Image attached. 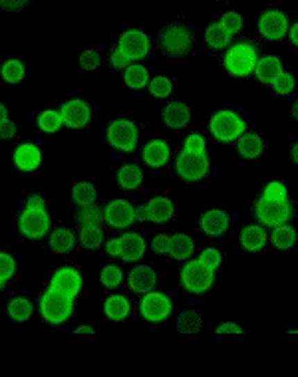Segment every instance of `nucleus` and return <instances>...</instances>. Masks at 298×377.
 I'll list each match as a JSON object with an SVG mask.
<instances>
[{"label":"nucleus","mask_w":298,"mask_h":377,"mask_svg":"<svg viewBox=\"0 0 298 377\" xmlns=\"http://www.w3.org/2000/svg\"><path fill=\"white\" fill-rule=\"evenodd\" d=\"M223 64L227 72L235 77L251 75L258 64V44H253L251 40H240L237 44L229 46Z\"/></svg>","instance_id":"f257e3e1"},{"label":"nucleus","mask_w":298,"mask_h":377,"mask_svg":"<svg viewBox=\"0 0 298 377\" xmlns=\"http://www.w3.org/2000/svg\"><path fill=\"white\" fill-rule=\"evenodd\" d=\"M74 314V298L60 292L56 288H48L40 298V316L50 324H64Z\"/></svg>","instance_id":"f03ea898"},{"label":"nucleus","mask_w":298,"mask_h":377,"mask_svg":"<svg viewBox=\"0 0 298 377\" xmlns=\"http://www.w3.org/2000/svg\"><path fill=\"white\" fill-rule=\"evenodd\" d=\"M181 286L185 292L191 294H203L215 282V268L207 266L203 260H187L179 274Z\"/></svg>","instance_id":"7ed1b4c3"},{"label":"nucleus","mask_w":298,"mask_h":377,"mask_svg":"<svg viewBox=\"0 0 298 377\" xmlns=\"http://www.w3.org/2000/svg\"><path fill=\"white\" fill-rule=\"evenodd\" d=\"M157 44L171 58H183L191 52L193 32L183 24H169L157 36Z\"/></svg>","instance_id":"20e7f679"},{"label":"nucleus","mask_w":298,"mask_h":377,"mask_svg":"<svg viewBox=\"0 0 298 377\" xmlns=\"http://www.w3.org/2000/svg\"><path fill=\"white\" fill-rule=\"evenodd\" d=\"M209 129H211V136L215 137L217 141L233 143L247 131V125H245V121L238 113L231 111V109H221L211 118Z\"/></svg>","instance_id":"39448f33"},{"label":"nucleus","mask_w":298,"mask_h":377,"mask_svg":"<svg viewBox=\"0 0 298 377\" xmlns=\"http://www.w3.org/2000/svg\"><path fill=\"white\" fill-rule=\"evenodd\" d=\"M146 239L139 235V232H123L116 239L105 244V252L112 258H119V260H125V262H135L146 255Z\"/></svg>","instance_id":"423d86ee"},{"label":"nucleus","mask_w":298,"mask_h":377,"mask_svg":"<svg viewBox=\"0 0 298 377\" xmlns=\"http://www.w3.org/2000/svg\"><path fill=\"white\" fill-rule=\"evenodd\" d=\"M105 139L114 149L123 151V153H132L139 143V129L134 121L116 120L109 123Z\"/></svg>","instance_id":"0eeeda50"},{"label":"nucleus","mask_w":298,"mask_h":377,"mask_svg":"<svg viewBox=\"0 0 298 377\" xmlns=\"http://www.w3.org/2000/svg\"><path fill=\"white\" fill-rule=\"evenodd\" d=\"M175 171L183 181H201L209 173V155L183 149L175 161Z\"/></svg>","instance_id":"6e6552de"},{"label":"nucleus","mask_w":298,"mask_h":377,"mask_svg":"<svg viewBox=\"0 0 298 377\" xmlns=\"http://www.w3.org/2000/svg\"><path fill=\"white\" fill-rule=\"evenodd\" d=\"M254 217H256L258 223L274 228V226H281L290 221V217H292V205H290V201L277 203V201L258 199L254 203Z\"/></svg>","instance_id":"1a4fd4ad"},{"label":"nucleus","mask_w":298,"mask_h":377,"mask_svg":"<svg viewBox=\"0 0 298 377\" xmlns=\"http://www.w3.org/2000/svg\"><path fill=\"white\" fill-rule=\"evenodd\" d=\"M50 214L46 209H26L18 217V228L30 241H40L50 232Z\"/></svg>","instance_id":"9d476101"},{"label":"nucleus","mask_w":298,"mask_h":377,"mask_svg":"<svg viewBox=\"0 0 298 377\" xmlns=\"http://www.w3.org/2000/svg\"><path fill=\"white\" fill-rule=\"evenodd\" d=\"M173 312V302L164 292L151 290L139 300V314L148 322H165Z\"/></svg>","instance_id":"9b49d317"},{"label":"nucleus","mask_w":298,"mask_h":377,"mask_svg":"<svg viewBox=\"0 0 298 377\" xmlns=\"http://www.w3.org/2000/svg\"><path fill=\"white\" fill-rule=\"evenodd\" d=\"M137 209L132 203L123 201V199H116L112 201L104 209V223L114 230H123L137 223Z\"/></svg>","instance_id":"f8f14e48"},{"label":"nucleus","mask_w":298,"mask_h":377,"mask_svg":"<svg viewBox=\"0 0 298 377\" xmlns=\"http://www.w3.org/2000/svg\"><path fill=\"white\" fill-rule=\"evenodd\" d=\"M173 214H175V205L169 196H153L149 203L137 209V219L141 223L164 225L173 219Z\"/></svg>","instance_id":"ddd939ff"},{"label":"nucleus","mask_w":298,"mask_h":377,"mask_svg":"<svg viewBox=\"0 0 298 377\" xmlns=\"http://www.w3.org/2000/svg\"><path fill=\"white\" fill-rule=\"evenodd\" d=\"M118 48L128 56L130 62H139L143 60L151 50V40L146 32L132 28V30H125L118 40Z\"/></svg>","instance_id":"4468645a"},{"label":"nucleus","mask_w":298,"mask_h":377,"mask_svg":"<svg viewBox=\"0 0 298 377\" xmlns=\"http://www.w3.org/2000/svg\"><path fill=\"white\" fill-rule=\"evenodd\" d=\"M258 32L270 42L283 40L288 34V16L284 15L283 10L268 8L258 18Z\"/></svg>","instance_id":"2eb2a0df"},{"label":"nucleus","mask_w":298,"mask_h":377,"mask_svg":"<svg viewBox=\"0 0 298 377\" xmlns=\"http://www.w3.org/2000/svg\"><path fill=\"white\" fill-rule=\"evenodd\" d=\"M60 111L64 116V123L72 129L86 127L91 120V109H89L88 102H84V100H70L60 107Z\"/></svg>","instance_id":"dca6fc26"},{"label":"nucleus","mask_w":298,"mask_h":377,"mask_svg":"<svg viewBox=\"0 0 298 377\" xmlns=\"http://www.w3.org/2000/svg\"><path fill=\"white\" fill-rule=\"evenodd\" d=\"M50 286L76 298L80 294V290H82V274L72 266H62V268L54 272V276L50 280Z\"/></svg>","instance_id":"f3484780"},{"label":"nucleus","mask_w":298,"mask_h":377,"mask_svg":"<svg viewBox=\"0 0 298 377\" xmlns=\"http://www.w3.org/2000/svg\"><path fill=\"white\" fill-rule=\"evenodd\" d=\"M141 157H143L146 165L151 167V169H161L169 163L171 149L164 139H153V141L146 143V147L141 151Z\"/></svg>","instance_id":"a211bd4d"},{"label":"nucleus","mask_w":298,"mask_h":377,"mask_svg":"<svg viewBox=\"0 0 298 377\" xmlns=\"http://www.w3.org/2000/svg\"><path fill=\"white\" fill-rule=\"evenodd\" d=\"M42 163V151L34 143H22L18 145L15 151V165L24 171V173H32L36 171Z\"/></svg>","instance_id":"6ab92c4d"},{"label":"nucleus","mask_w":298,"mask_h":377,"mask_svg":"<svg viewBox=\"0 0 298 377\" xmlns=\"http://www.w3.org/2000/svg\"><path fill=\"white\" fill-rule=\"evenodd\" d=\"M268 239H270V237L267 235L265 226L261 225H249L240 230V244H243V248L249 250V252H258V250H263L268 244Z\"/></svg>","instance_id":"aec40b11"},{"label":"nucleus","mask_w":298,"mask_h":377,"mask_svg":"<svg viewBox=\"0 0 298 377\" xmlns=\"http://www.w3.org/2000/svg\"><path fill=\"white\" fill-rule=\"evenodd\" d=\"M128 282H130V288L137 294H148L157 284V276L149 266H137V268L130 272Z\"/></svg>","instance_id":"412c9836"},{"label":"nucleus","mask_w":298,"mask_h":377,"mask_svg":"<svg viewBox=\"0 0 298 377\" xmlns=\"http://www.w3.org/2000/svg\"><path fill=\"white\" fill-rule=\"evenodd\" d=\"M229 228V217L227 212L219 211V209H211V211L203 212L201 217V230L209 235V237H219Z\"/></svg>","instance_id":"4be33fe9"},{"label":"nucleus","mask_w":298,"mask_h":377,"mask_svg":"<svg viewBox=\"0 0 298 377\" xmlns=\"http://www.w3.org/2000/svg\"><path fill=\"white\" fill-rule=\"evenodd\" d=\"M283 62L279 60L277 56H261L258 58V64H256V70H254V74L256 77L263 82V84H274V80L279 77V75L283 74Z\"/></svg>","instance_id":"5701e85b"},{"label":"nucleus","mask_w":298,"mask_h":377,"mask_svg":"<svg viewBox=\"0 0 298 377\" xmlns=\"http://www.w3.org/2000/svg\"><path fill=\"white\" fill-rule=\"evenodd\" d=\"M189 120H191V111L183 102H171L164 109V121L167 127L181 129V127H185L189 123Z\"/></svg>","instance_id":"b1692460"},{"label":"nucleus","mask_w":298,"mask_h":377,"mask_svg":"<svg viewBox=\"0 0 298 377\" xmlns=\"http://www.w3.org/2000/svg\"><path fill=\"white\" fill-rule=\"evenodd\" d=\"M118 185L123 191H137L143 185V169L135 163L119 167Z\"/></svg>","instance_id":"393cba45"},{"label":"nucleus","mask_w":298,"mask_h":377,"mask_svg":"<svg viewBox=\"0 0 298 377\" xmlns=\"http://www.w3.org/2000/svg\"><path fill=\"white\" fill-rule=\"evenodd\" d=\"M130 312H132V304L130 300L125 298V296H121V294H112L104 304V314L112 322H121V320H125V318L130 316Z\"/></svg>","instance_id":"a878e982"},{"label":"nucleus","mask_w":298,"mask_h":377,"mask_svg":"<svg viewBox=\"0 0 298 377\" xmlns=\"http://www.w3.org/2000/svg\"><path fill=\"white\" fill-rule=\"evenodd\" d=\"M195 250V242L189 235L177 232L171 235V246H169V257L175 260H189Z\"/></svg>","instance_id":"bb28decb"},{"label":"nucleus","mask_w":298,"mask_h":377,"mask_svg":"<svg viewBox=\"0 0 298 377\" xmlns=\"http://www.w3.org/2000/svg\"><path fill=\"white\" fill-rule=\"evenodd\" d=\"M237 149L243 157L254 159V157H258V155L265 151V143H263L261 136L251 134V131H245V134L237 139Z\"/></svg>","instance_id":"cd10ccee"},{"label":"nucleus","mask_w":298,"mask_h":377,"mask_svg":"<svg viewBox=\"0 0 298 377\" xmlns=\"http://www.w3.org/2000/svg\"><path fill=\"white\" fill-rule=\"evenodd\" d=\"M48 244H50V248L54 252L66 255V252H70L76 246L74 232L70 228H56V230H52V235L48 239Z\"/></svg>","instance_id":"c85d7f7f"},{"label":"nucleus","mask_w":298,"mask_h":377,"mask_svg":"<svg viewBox=\"0 0 298 377\" xmlns=\"http://www.w3.org/2000/svg\"><path fill=\"white\" fill-rule=\"evenodd\" d=\"M76 223L80 226H100L104 223V209L96 203L80 205L76 211Z\"/></svg>","instance_id":"c756f323"},{"label":"nucleus","mask_w":298,"mask_h":377,"mask_svg":"<svg viewBox=\"0 0 298 377\" xmlns=\"http://www.w3.org/2000/svg\"><path fill=\"white\" fill-rule=\"evenodd\" d=\"M123 80H125V86L132 88V90H141L149 86V72L146 66L141 64H130L125 70H123Z\"/></svg>","instance_id":"7c9ffc66"},{"label":"nucleus","mask_w":298,"mask_h":377,"mask_svg":"<svg viewBox=\"0 0 298 377\" xmlns=\"http://www.w3.org/2000/svg\"><path fill=\"white\" fill-rule=\"evenodd\" d=\"M231 38H233V34L227 30L221 22L211 24L207 32H205V40H207V44L213 50H225V48H229L231 46Z\"/></svg>","instance_id":"2f4dec72"},{"label":"nucleus","mask_w":298,"mask_h":377,"mask_svg":"<svg viewBox=\"0 0 298 377\" xmlns=\"http://www.w3.org/2000/svg\"><path fill=\"white\" fill-rule=\"evenodd\" d=\"M270 241H272V244L277 248L288 250V248H292L297 244V228L292 225H288V223H284L281 226H274V230L270 235Z\"/></svg>","instance_id":"473e14b6"},{"label":"nucleus","mask_w":298,"mask_h":377,"mask_svg":"<svg viewBox=\"0 0 298 377\" xmlns=\"http://www.w3.org/2000/svg\"><path fill=\"white\" fill-rule=\"evenodd\" d=\"M32 302L24 296H15L12 300L6 304V312L15 322H26L32 316Z\"/></svg>","instance_id":"72a5a7b5"},{"label":"nucleus","mask_w":298,"mask_h":377,"mask_svg":"<svg viewBox=\"0 0 298 377\" xmlns=\"http://www.w3.org/2000/svg\"><path fill=\"white\" fill-rule=\"evenodd\" d=\"M64 116L60 109H46L38 116V127L46 131V134H56L64 127Z\"/></svg>","instance_id":"f704fd0d"},{"label":"nucleus","mask_w":298,"mask_h":377,"mask_svg":"<svg viewBox=\"0 0 298 377\" xmlns=\"http://www.w3.org/2000/svg\"><path fill=\"white\" fill-rule=\"evenodd\" d=\"M2 80L6 84H18L24 80V74H26V68L20 60H8L2 64Z\"/></svg>","instance_id":"c9c22d12"},{"label":"nucleus","mask_w":298,"mask_h":377,"mask_svg":"<svg viewBox=\"0 0 298 377\" xmlns=\"http://www.w3.org/2000/svg\"><path fill=\"white\" fill-rule=\"evenodd\" d=\"M96 196H98V191L96 187L88 181H82L76 185L72 189V201L76 205H89V203H96Z\"/></svg>","instance_id":"e433bc0d"},{"label":"nucleus","mask_w":298,"mask_h":377,"mask_svg":"<svg viewBox=\"0 0 298 377\" xmlns=\"http://www.w3.org/2000/svg\"><path fill=\"white\" fill-rule=\"evenodd\" d=\"M78 239L86 248H98L104 242V230L100 226H80Z\"/></svg>","instance_id":"4c0bfd02"},{"label":"nucleus","mask_w":298,"mask_h":377,"mask_svg":"<svg viewBox=\"0 0 298 377\" xmlns=\"http://www.w3.org/2000/svg\"><path fill=\"white\" fill-rule=\"evenodd\" d=\"M100 280L107 290H116L123 284V270L116 264H105L104 270L100 272Z\"/></svg>","instance_id":"58836bf2"},{"label":"nucleus","mask_w":298,"mask_h":377,"mask_svg":"<svg viewBox=\"0 0 298 377\" xmlns=\"http://www.w3.org/2000/svg\"><path fill=\"white\" fill-rule=\"evenodd\" d=\"M201 316L193 312V310H185V312H181L177 318V328L181 332L185 333H195L201 330Z\"/></svg>","instance_id":"ea45409f"},{"label":"nucleus","mask_w":298,"mask_h":377,"mask_svg":"<svg viewBox=\"0 0 298 377\" xmlns=\"http://www.w3.org/2000/svg\"><path fill=\"white\" fill-rule=\"evenodd\" d=\"M261 199H265V201H277V203L288 201V187L283 181H270L263 189Z\"/></svg>","instance_id":"a19ab883"},{"label":"nucleus","mask_w":298,"mask_h":377,"mask_svg":"<svg viewBox=\"0 0 298 377\" xmlns=\"http://www.w3.org/2000/svg\"><path fill=\"white\" fill-rule=\"evenodd\" d=\"M149 91H151V95H155V98H169L171 95V91H173V84H171V80L167 77V75H157V77H153L151 82H149Z\"/></svg>","instance_id":"79ce46f5"},{"label":"nucleus","mask_w":298,"mask_h":377,"mask_svg":"<svg viewBox=\"0 0 298 377\" xmlns=\"http://www.w3.org/2000/svg\"><path fill=\"white\" fill-rule=\"evenodd\" d=\"M16 274V262L15 258L10 257L8 252H2L0 255V286L4 288L10 280L12 276Z\"/></svg>","instance_id":"37998d69"},{"label":"nucleus","mask_w":298,"mask_h":377,"mask_svg":"<svg viewBox=\"0 0 298 377\" xmlns=\"http://www.w3.org/2000/svg\"><path fill=\"white\" fill-rule=\"evenodd\" d=\"M272 88L279 91L281 95H288V93H292V90H295V75L288 74V72H283V74L274 80Z\"/></svg>","instance_id":"c03bdc74"},{"label":"nucleus","mask_w":298,"mask_h":377,"mask_svg":"<svg viewBox=\"0 0 298 377\" xmlns=\"http://www.w3.org/2000/svg\"><path fill=\"white\" fill-rule=\"evenodd\" d=\"M219 22H221L225 28L231 32L233 36H235L237 32L243 30V16L237 15V12H227V15H223V18H221Z\"/></svg>","instance_id":"a18cd8bd"},{"label":"nucleus","mask_w":298,"mask_h":377,"mask_svg":"<svg viewBox=\"0 0 298 377\" xmlns=\"http://www.w3.org/2000/svg\"><path fill=\"white\" fill-rule=\"evenodd\" d=\"M205 147H207V141L201 134H191L187 136L185 143H183V149L185 151H193V153H205Z\"/></svg>","instance_id":"49530a36"},{"label":"nucleus","mask_w":298,"mask_h":377,"mask_svg":"<svg viewBox=\"0 0 298 377\" xmlns=\"http://www.w3.org/2000/svg\"><path fill=\"white\" fill-rule=\"evenodd\" d=\"M199 260H203L207 266H211V268H219L221 264H223V255L217 250V248H205L201 255H199Z\"/></svg>","instance_id":"de8ad7c7"},{"label":"nucleus","mask_w":298,"mask_h":377,"mask_svg":"<svg viewBox=\"0 0 298 377\" xmlns=\"http://www.w3.org/2000/svg\"><path fill=\"white\" fill-rule=\"evenodd\" d=\"M100 64H102V56H100L98 52H94V50H88V52H84V54L80 56V66H82L84 70H96Z\"/></svg>","instance_id":"09e8293b"},{"label":"nucleus","mask_w":298,"mask_h":377,"mask_svg":"<svg viewBox=\"0 0 298 377\" xmlns=\"http://www.w3.org/2000/svg\"><path fill=\"white\" fill-rule=\"evenodd\" d=\"M169 246H171V237L169 235H157L151 242V248H153L155 255H169Z\"/></svg>","instance_id":"8fccbe9b"},{"label":"nucleus","mask_w":298,"mask_h":377,"mask_svg":"<svg viewBox=\"0 0 298 377\" xmlns=\"http://www.w3.org/2000/svg\"><path fill=\"white\" fill-rule=\"evenodd\" d=\"M109 64H112V68H116V70H125V68L130 66V60H128V56L116 46V48L112 50V54H109Z\"/></svg>","instance_id":"3c124183"},{"label":"nucleus","mask_w":298,"mask_h":377,"mask_svg":"<svg viewBox=\"0 0 298 377\" xmlns=\"http://www.w3.org/2000/svg\"><path fill=\"white\" fill-rule=\"evenodd\" d=\"M16 123L10 120H2V123H0V136H2V139H12V137L16 136Z\"/></svg>","instance_id":"603ef678"},{"label":"nucleus","mask_w":298,"mask_h":377,"mask_svg":"<svg viewBox=\"0 0 298 377\" xmlns=\"http://www.w3.org/2000/svg\"><path fill=\"white\" fill-rule=\"evenodd\" d=\"M28 4V0H0V6L4 10H20Z\"/></svg>","instance_id":"864d4df0"},{"label":"nucleus","mask_w":298,"mask_h":377,"mask_svg":"<svg viewBox=\"0 0 298 377\" xmlns=\"http://www.w3.org/2000/svg\"><path fill=\"white\" fill-rule=\"evenodd\" d=\"M26 209H46V201L40 195H30L24 203Z\"/></svg>","instance_id":"5fc2aeb1"},{"label":"nucleus","mask_w":298,"mask_h":377,"mask_svg":"<svg viewBox=\"0 0 298 377\" xmlns=\"http://www.w3.org/2000/svg\"><path fill=\"white\" fill-rule=\"evenodd\" d=\"M217 332H235V333H243V328L240 326H237V324H233V322H225V324H221L219 328H217Z\"/></svg>","instance_id":"6e6d98bb"},{"label":"nucleus","mask_w":298,"mask_h":377,"mask_svg":"<svg viewBox=\"0 0 298 377\" xmlns=\"http://www.w3.org/2000/svg\"><path fill=\"white\" fill-rule=\"evenodd\" d=\"M288 38H290V42L295 46H298V22H295L292 26H290V30H288Z\"/></svg>","instance_id":"4d7b16f0"},{"label":"nucleus","mask_w":298,"mask_h":377,"mask_svg":"<svg viewBox=\"0 0 298 377\" xmlns=\"http://www.w3.org/2000/svg\"><path fill=\"white\" fill-rule=\"evenodd\" d=\"M82 332L91 333L94 332V328H91V326H80V328H78V333H82Z\"/></svg>","instance_id":"13d9d810"},{"label":"nucleus","mask_w":298,"mask_h":377,"mask_svg":"<svg viewBox=\"0 0 298 377\" xmlns=\"http://www.w3.org/2000/svg\"><path fill=\"white\" fill-rule=\"evenodd\" d=\"M292 159H295V163L298 165V141L295 143V147H292Z\"/></svg>","instance_id":"bf43d9fd"},{"label":"nucleus","mask_w":298,"mask_h":377,"mask_svg":"<svg viewBox=\"0 0 298 377\" xmlns=\"http://www.w3.org/2000/svg\"><path fill=\"white\" fill-rule=\"evenodd\" d=\"M292 116H295V118L298 120V100L295 102V104H292Z\"/></svg>","instance_id":"052dcab7"}]
</instances>
